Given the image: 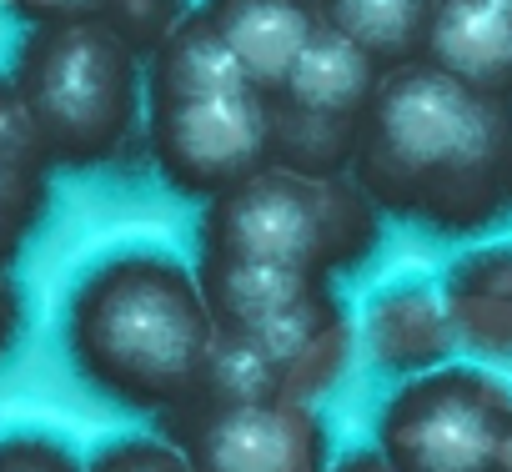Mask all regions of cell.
<instances>
[{
	"instance_id": "3",
	"label": "cell",
	"mask_w": 512,
	"mask_h": 472,
	"mask_svg": "<svg viewBox=\"0 0 512 472\" xmlns=\"http://www.w3.org/2000/svg\"><path fill=\"white\" fill-rule=\"evenodd\" d=\"M11 81L51 166L91 171L141 136V51L101 21L26 26Z\"/></svg>"
},
{
	"instance_id": "13",
	"label": "cell",
	"mask_w": 512,
	"mask_h": 472,
	"mask_svg": "<svg viewBox=\"0 0 512 472\" xmlns=\"http://www.w3.org/2000/svg\"><path fill=\"white\" fill-rule=\"evenodd\" d=\"M141 86H146V101H191V96L241 91L251 81L226 51V41L201 21V11L186 6L171 21V31L141 56Z\"/></svg>"
},
{
	"instance_id": "9",
	"label": "cell",
	"mask_w": 512,
	"mask_h": 472,
	"mask_svg": "<svg viewBox=\"0 0 512 472\" xmlns=\"http://www.w3.org/2000/svg\"><path fill=\"white\" fill-rule=\"evenodd\" d=\"M196 11L262 96L282 86L302 46L322 31L317 0H201Z\"/></svg>"
},
{
	"instance_id": "20",
	"label": "cell",
	"mask_w": 512,
	"mask_h": 472,
	"mask_svg": "<svg viewBox=\"0 0 512 472\" xmlns=\"http://www.w3.org/2000/svg\"><path fill=\"white\" fill-rule=\"evenodd\" d=\"M0 472H81V462L46 432H11L0 437Z\"/></svg>"
},
{
	"instance_id": "14",
	"label": "cell",
	"mask_w": 512,
	"mask_h": 472,
	"mask_svg": "<svg viewBox=\"0 0 512 472\" xmlns=\"http://www.w3.org/2000/svg\"><path fill=\"white\" fill-rule=\"evenodd\" d=\"M317 11L332 36L357 46L377 71H392L422 56L437 0H317Z\"/></svg>"
},
{
	"instance_id": "18",
	"label": "cell",
	"mask_w": 512,
	"mask_h": 472,
	"mask_svg": "<svg viewBox=\"0 0 512 472\" xmlns=\"http://www.w3.org/2000/svg\"><path fill=\"white\" fill-rule=\"evenodd\" d=\"M0 166H31V171H51V156L31 126V111L11 81V71H0Z\"/></svg>"
},
{
	"instance_id": "4",
	"label": "cell",
	"mask_w": 512,
	"mask_h": 472,
	"mask_svg": "<svg viewBox=\"0 0 512 472\" xmlns=\"http://www.w3.org/2000/svg\"><path fill=\"white\" fill-rule=\"evenodd\" d=\"M201 257L267 262L312 277L357 272L382 242V211L352 176H297L262 166L201 206Z\"/></svg>"
},
{
	"instance_id": "11",
	"label": "cell",
	"mask_w": 512,
	"mask_h": 472,
	"mask_svg": "<svg viewBox=\"0 0 512 472\" xmlns=\"http://www.w3.org/2000/svg\"><path fill=\"white\" fill-rule=\"evenodd\" d=\"M362 347L387 372H432L457 352V332L442 302V287L427 282H392L367 302L362 317Z\"/></svg>"
},
{
	"instance_id": "1",
	"label": "cell",
	"mask_w": 512,
	"mask_h": 472,
	"mask_svg": "<svg viewBox=\"0 0 512 472\" xmlns=\"http://www.w3.org/2000/svg\"><path fill=\"white\" fill-rule=\"evenodd\" d=\"M512 101L482 96L427 61L382 71L357 131L352 181L382 216L437 236H482L502 206Z\"/></svg>"
},
{
	"instance_id": "24",
	"label": "cell",
	"mask_w": 512,
	"mask_h": 472,
	"mask_svg": "<svg viewBox=\"0 0 512 472\" xmlns=\"http://www.w3.org/2000/svg\"><path fill=\"white\" fill-rule=\"evenodd\" d=\"M502 472H512V417H507V442H502Z\"/></svg>"
},
{
	"instance_id": "10",
	"label": "cell",
	"mask_w": 512,
	"mask_h": 472,
	"mask_svg": "<svg viewBox=\"0 0 512 472\" xmlns=\"http://www.w3.org/2000/svg\"><path fill=\"white\" fill-rule=\"evenodd\" d=\"M417 61L482 96L512 101V11L497 0H437Z\"/></svg>"
},
{
	"instance_id": "12",
	"label": "cell",
	"mask_w": 512,
	"mask_h": 472,
	"mask_svg": "<svg viewBox=\"0 0 512 472\" xmlns=\"http://www.w3.org/2000/svg\"><path fill=\"white\" fill-rule=\"evenodd\" d=\"M442 302L457 347L482 357H512V242H487L457 257L442 282Z\"/></svg>"
},
{
	"instance_id": "21",
	"label": "cell",
	"mask_w": 512,
	"mask_h": 472,
	"mask_svg": "<svg viewBox=\"0 0 512 472\" xmlns=\"http://www.w3.org/2000/svg\"><path fill=\"white\" fill-rule=\"evenodd\" d=\"M21 322H26V302H21V287L11 272H0V357H6L21 337Z\"/></svg>"
},
{
	"instance_id": "15",
	"label": "cell",
	"mask_w": 512,
	"mask_h": 472,
	"mask_svg": "<svg viewBox=\"0 0 512 472\" xmlns=\"http://www.w3.org/2000/svg\"><path fill=\"white\" fill-rule=\"evenodd\" d=\"M26 26H66V21H101L141 56L171 31L186 0H0Z\"/></svg>"
},
{
	"instance_id": "7",
	"label": "cell",
	"mask_w": 512,
	"mask_h": 472,
	"mask_svg": "<svg viewBox=\"0 0 512 472\" xmlns=\"http://www.w3.org/2000/svg\"><path fill=\"white\" fill-rule=\"evenodd\" d=\"M191 472H327L332 442L317 402L272 392V397H186L156 417Z\"/></svg>"
},
{
	"instance_id": "23",
	"label": "cell",
	"mask_w": 512,
	"mask_h": 472,
	"mask_svg": "<svg viewBox=\"0 0 512 472\" xmlns=\"http://www.w3.org/2000/svg\"><path fill=\"white\" fill-rule=\"evenodd\" d=\"M502 206L512 211V131H507V156H502Z\"/></svg>"
},
{
	"instance_id": "22",
	"label": "cell",
	"mask_w": 512,
	"mask_h": 472,
	"mask_svg": "<svg viewBox=\"0 0 512 472\" xmlns=\"http://www.w3.org/2000/svg\"><path fill=\"white\" fill-rule=\"evenodd\" d=\"M327 472H392L387 462H382V452L377 447H362V452H347L337 467H327Z\"/></svg>"
},
{
	"instance_id": "17",
	"label": "cell",
	"mask_w": 512,
	"mask_h": 472,
	"mask_svg": "<svg viewBox=\"0 0 512 472\" xmlns=\"http://www.w3.org/2000/svg\"><path fill=\"white\" fill-rule=\"evenodd\" d=\"M51 211V171L0 166V272H11L26 236Z\"/></svg>"
},
{
	"instance_id": "19",
	"label": "cell",
	"mask_w": 512,
	"mask_h": 472,
	"mask_svg": "<svg viewBox=\"0 0 512 472\" xmlns=\"http://www.w3.org/2000/svg\"><path fill=\"white\" fill-rule=\"evenodd\" d=\"M81 472H191V462L166 437H116L96 447Z\"/></svg>"
},
{
	"instance_id": "16",
	"label": "cell",
	"mask_w": 512,
	"mask_h": 472,
	"mask_svg": "<svg viewBox=\"0 0 512 472\" xmlns=\"http://www.w3.org/2000/svg\"><path fill=\"white\" fill-rule=\"evenodd\" d=\"M272 392H282V382H277L272 362L256 352L246 337H231V332L211 337V352H206V367H201V382H196L191 397L231 402V397H272Z\"/></svg>"
},
{
	"instance_id": "6",
	"label": "cell",
	"mask_w": 512,
	"mask_h": 472,
	"mask_svg": "<svg viewBox=\"0 0 512 472\" xmlns=\"http://www.w3.org/2000/svg\"><path fill=\"white\" fill-rule=\"evenodd\" d=\"M377 81L382 71L322 26L267 96L272 166L297 176H347Z\"/></svg>"
},
{
	"instance_id": "25",
	"label": "cell",
	"mask_w": 512,
	"mask_h": 472,
	"mask_svg": "<svg viewBox=\"0 0 512 472\" xmlns=\"http://www.w3.org/2000/svg\"><path fill=\"white\" fill-rule=\"evenodd\" d=\"M497 6H502V11H512V0H497Z\"/></svg>"
},
{
	"instance_id": "8",
	"label": "cell",
	"mask_w": 512,
	"mask_h": 472,
	"mask_svg": "<svg viewBox=\"0 0 512 472\" xmlns=\"http://www.w3.org/2000/svg\"><path fill=\"white\" fill-rule=\"evenodd\" d=\"M141 141L156 176L176 196L206 206L211 196L272 166L267 96L241 86V91H216L191 101H146Z\"/></svg>"
},
{
	"instance_id": "5",
	"label": "cell",
	"mask_w": 512,
	"mask_h": 472,
	"mask_svg": "<svg viewBox=\"0 0 512 472\" xmlns=\"http://www.w3.org/2000/svg\"><path fill=\"white\" fill-rule=\"evenodd\" d=\"M512 387L482 367L442 362L407 377L377 412V452L392 472H502Z\"/></svg>"
},
{
	"instance_id": "2",
	"label": "cell",
	"mask_w": 512,
	"mask_h": 472,
	"mask_svg": "<svg viewBox=\"0 0 512 472\" xmlns=\"http://www.w3.org/2000/svg\"><path fill=\"white\" fill-rule=\"evenodd\" d=\"M216 322L196 272L161 247H126L81 272L66 302V357L76 377L131 412L161 417L201 382Z\"/></svg>"
}]
</instances>
